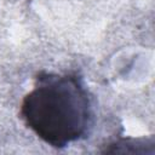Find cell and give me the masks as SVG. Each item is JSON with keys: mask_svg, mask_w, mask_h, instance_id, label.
Listing matches in <instances>:
<instances>
[{"mask_svg": "<svg viewBox=\"0 0 155 155\" xmlns=\"http://www.w3.org/2000/svg\"><path fill=\"white\" fill-rule=\"evenodd\" d=\"M21 117L46 144L64 148L90 133L92 98L76 74L41 73L22 101Z\"/></svg>", "mask_w": 155, "mask_h": 155, "instance_id": "6da1fadb", "label": "cell"}]
</instances>
